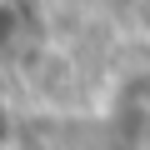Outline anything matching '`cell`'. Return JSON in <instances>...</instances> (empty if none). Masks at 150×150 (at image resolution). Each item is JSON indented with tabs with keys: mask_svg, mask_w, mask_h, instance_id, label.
<instances>
[{
	"mask_svg": "<svg viewBox=\"0 0 150 150\" xmlns=\"http://www.w3.org/2000/svg\"><path fill=\"white\" fill-rule=\"evenodd\" d=\"M20 30H25L20 5H15V0H0V50H10V45L20 40Z\"/></svg>",
	"mask_w": 150,
	"mask_h": 150,
	"instance_id": "cell-1",
	"label": "cell"
},
{
	"mask_svg": "<svg viewBox=\"0 0 150 150\" xmlns=\"http://www.w3.org/2000/svg\"><path fill=\"white\" fill-rule=\"evenodd\" d=\"M0 150H10V145H0Z\"/></svg>",
	"mask_w": 150,
	"mask_h": 150,
	"instance_id": "cell-2",
	"label": "cell"
}]
</instances>
